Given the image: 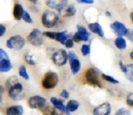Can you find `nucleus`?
Listing matches in <instances>:
<instances>
[{"label":"nucleus","instance_id":"nucleus-1","mask_svg":"<svg viewBox=\"0 0 133 115\" xmlns=\"http://www.w3.org/2000/svg\"><path fill=\"white\" fill-rule=\"evenodd\" d=\"M41 21H42V24L45 28H54L59 21V15L54 11L45 10L42 15Z\"/></svg>","mask_w":133,"mask_h":115},{"label":"nucleus","instance_id":"nucleus-2","mask_svg":"<svg viewBox=\"0 0 133 115\" xmlns=\"http://www.w3.org/2000/svg\"><path fill=\"white\" fill-rule=\"evenodd\" d=\"M59 77L54 71H48L44 74L42 79V87L45 90H52L58 85Z\"/></svg>","mask_w":133,"mask_h":115},{"label":"nucleus","instance_id":"nucleus-3","mask_svg":"<svg viewBox=\"0 0 133 115\" xmlns=\"http://www.w3.org/2000/svg\"><path fill=\"white\" fill-rule=\"evenodd\" d=\"M52 62L58 67H63L68 61V52L63 49H56L52 51L50 55Z\"/></svg>","mask_w":133,"mask_h":115},{"label":"nucleus","instance_id":"nucleus-4","mask_svg":"<svg viewBox=\"0 0 133 115\" xmlns=\"http://www.w3.org/2000/svg\"><path fill=\"white\" fill-rule=\"evenodd\" d=\"M85 79L90 85L96 87H102L101 81L99 79V72L95 67H88L85 71Z\"/></svg>","mask_w":133,"mask_h":115},{"label":"nucleus","instance_id":"nucleus-5","mask_svg":"<svg viewBox=\"0 0 133 115\" xmlns=\"http://www.w3.org/2000/svg\"><path fill=\"white\" fill-rule=\"evenodd\" d=\"M5 46L10 50H21L25 46V39L20 34L13 35L6 40Z\"/></svg>","mask_w":133,"mask_h":115},{"label":"nucleus","instance_id":"nucleus-6","mask_svg":"<svg viewBox=\"0 0 133 115\" xmlns=\"http://www.w3.org/2000/svg\"><path fill=\"white\" fill-rule=\"evenodd\" d=\"M27 42L32 46L40 47L43 44L44 36L43 32L38 28H34L31 31V32L27 36Z\"/></svg>","mask_w":133,"mask_h":115},{"label":"nucleus","instance_id":"nucleus-7","mask_svg":"<svg viewBox=\"0 0 133 115\" xmlns=\"http://www.w3.org/2000/svg\"><path fill=\"white\" fill-rule=\"evenodd\" d=\"M27 104L33 110H42L47 105L46 98L41 95H32L27 101Z\"/></svg>","mask_w":133,"mask_h":115},{"label":"nucleus","instance_id":"nucleus-8","mask_svg":"<svg viewBox=\"0 0 133 115\" xmlns=\"http://www.w3.org/2000/svg\"><path fill=\"white\" fill-rule=\"evenodd\" d=\"M23 85L20 82L8 89V96L14 101H19L23 98Z\"/></svg>","mask_w":133,"mask_h":115},{"label":"nucleus","instance_id":"nucleus-9","mask_svg":"<svg viewBox=\"0 0 133 115\" xmlns=\"http://www.w3.org/2000/svg\"><path fill=\"white\" fill-rule=\"evenodd\" d=\"M68 62H69V67L71 73L73 75H77L81 69V61L77 58V54L73 51H69L68 53Z\"/></svg>","mask_w":133,"mask_h":115},{"label":"nucleus","instance_id":"nucleus-10","mask_svg":"<svg viewBox=\"0 0 133 115\" xmlns=\"http://www.w3.org/2000/svg\"><path fill=\"white\" fill-rule=\"evenodd\" d=\"M111 28L113 31V32L118 37H128V35L130 32L128 27L124 23H122V22H119V21H114L112 23H111Z\"/></svg>","mask_w":133,"mask_h":115},{"label":"nucleus","instance_id":"nucleus-11","mask_svg":"<svg viewBox=\"0 0 133 115\" xmlns=\"http://www.w3.org/2000/svg\"><path fill=\"white\" fill-rule=\"evenodd\" d=\"M111 112V105L110 103H103L93 110V115H110Z\"/></svg>","mask_w":133,"mask_h":115},{"label":"nucleus","instance_id":"nucleus-12","mask_svg":"<svg viewBox=\"0 0 133 115\" xmlns=\"http://www.w3.org/2000/svg\"><path fill=\"white\" fill-rule=\"evenodd\" d=\"M50 104H52V106L55 107L57 110H58L60 112L62 113H65L66 115H69L70 113L68 112L66 108V105L64 104V101L62 99H59V98H57V97H51L50 98Z\"/></svg>","mask_w":133,"mask_h":115},{"label":"nucleus","instance_id":"nucleus-13","mask_svg":"<svg viewBox=\"0 0 133 115\" xmlns=\"http://www.w3.org/2000/svg\"><path fill=\"white\" fill-rule=\"evenodd\" d=\"M77 33L79 36L81 42H88L90 38H91V32L88 31V29H87L85 26L80 24H77Z\"/></svg>","mask_w":133,"mask_h":115},{"label":"nucleus","instance_id":"nucleus-14","mask_svg":"<svg viewBox=\"0 0 133 115\" xmlns=\"http://www.w3.org/2000/svg\"><path fill=\"white\" fill-rule=\"evenodd\" d=\"M88 31L90 32H93V33L98 35L101 38H104V32H103V29L102 27V25L99 23H91L87 26Z\"/></svg>","mask_w":133,"mask_h":115},{"label":"nucleus","instance_id":"nucleus-15","mask_svg":"<svg viewBox=\"0 0 133 115\" xmlns=\"http://www.w3.org/2000/svg\"><path fill=\"white\" fill-rule=\"evenodd\" d=\"M24 110L22 105H11L5 109V115H23Z\"/></svg>","mask_w":133,"mask_h":115},{"label":"nucleus","instance_id":"nucleus-16","mask_svg":"<svg viewBox=\"0 0 133 115\" xmlns=\"http://www.w3.org/2000/svg\"><path fill=\"white\" fill-rule=\"evenodd\" d=\"M24 8H23V5L19 3H15L14 5V7H13V16L15 20L17 21H20L22 20L23 18V13H24Z\"/></svg>","mask_w":133,"mask_h":115},{"label":"nucleus","instance_id":"nucleus-17","mask_svg":"<svg viewBox=\"0 0 133 115\" xmlns=\"http://www.w3.org/2000/svg\"><path fill=\"white\" fill-rule=\"evenodd\" d=\"M71 37H72L71 35L69 33H68V32H66V31H63V32H57L55 40L58 42H59V43L62 44V45H64L66 40H68L69 38H71Z\"/></svg>","mask_w":133,"mask_h":115},{"label":"nucleus","instance_id":"nucleus-18","mask_svg":"<svg viewBox=\"0 0 133 115\" xmlns=\"http://www.w3.org/2000/svg\"><path fill=\"white\" fill-rule=\"evenodd\" d=\"M12 69H13V64H12L10 58L0 61V73H7Z\"/></svg>","mask_w":133,"mask_h":115},{"label":"nucleus","instance_id":"nucleus-19","mask_svg":"<svg viewBox=\"0 0 133 115\" xmlns=\"http://www.w3.org/2000/svg\"><path fill=\"white\" fill-rule=\"evenodd\" d=\"M79 106H80L79 102L77 100H75V99H71V100H69L68 102V104H66V108L69 113L77 112V111L78 110V108H79Z\"/></svg>","mask_w":133,"mask_h":115},{"label":"nucleus","instance_id":"nucleus-20","mask_svg":"<svg viewBox=\"0 0 133 115\" xmlns=\"http://www.w3.org/2000/svg\"><path fill=\"white\" fill-rule=\"evenodd\" d=\"M42 112L43 115H62V112H60L58 110H57L55 107L50 106L47 104L43 109H42Z\"/></svg>","mask_w":133,"mask_h":115},{"label":"nucleus","instance_id":"nucleus-21","mask_svg":"<svg viewBox=\"0 0 133 115\" xmlns=\"http://www.w3.org/2000/svg\"><path fill=\"white\" fill-rule=\"evenodd\" d=\"M123 73L129 81L133 82V63L125 64V69Z\"/></svg>","mask_w":133,"mask_h":115},{"label":"nucleus","instance_id":"nucleus-22","mask_svg":"<svg viewBox=\"0 0 133 115\" xmlns=\"http://www.w3.org/2000/svg\"><path fill=\"white\" fill-rule=\"evenodd\" d=\"M114 46L116 47L118 50H123L127 48V40L123 37H117L114 40Z\"/></svg>","mask_w":133,"mask_h":115},{"label":"nucleus","instance_id":"nucleus-23","mask_svg":"<svg viewBox=\"0 0 133 115\" xmlns=\"http://www.w3.org/2000/svg\"><path fill=\"white\" fill-rule=\"evenodd\" d=\"M77 13V8L75 5H68L66 8L60 15L65 17H72Z\"/></svg>","mask_w":133,"mask_h":115},{"label":"nucleus","instance_id":"nucleus-24","mask_svg":"<svg viewBox=\"0 0 133 115\" xmlns=\"http://www.w3.org/2000/svg\"><path fill=\"white\" fill-rule=\"evenodd\" d=\"M18 75L20 77H22L23 79L24 80H29L30 79V76L28 74V71H27V69L24 65H21L19 67V69H18Z\"/></svg>","mask_w":133,"mask_h":115},{"label":"nucleus","instance_id":"nucleus-25","mask_svg":"<svg viewBox=\"0 0 133 115\" xmlns=\"http://www.w3.org/2000/svg\"><path fill=\"white\" fill-rule=\"evenodd\" d=\"M23 58H24L25 62H26L28 65H30V66H35V65H36V61L34 60L32 55L30 53V52H28V51L25 52L24 55H23Z\"/></svg>","mask_w":133,"mask_h":115},{"label":"nucleus","instance_id":"nucleus-26","mask_svg":"<svg viewBox=\"0 0 133 115\" xmlns=\"http://www.w3.org/2000/svg\"><path fill=\"white\" fill-rule=\"evenodd\" d=\"M17 83H18V78H17V77L12 76V77H9V78L6 80V82H5V88L8 90L11 86L15 85V84H17Z\"/></svg>","mask_w":133,"mask_h":115},{"label":"nucleus","instance_id":"nucleus-27","mask_svg":"<svg viewBox=\"0 0 133 115\" xmlns=\"http://www.w3.org/2000/svg\"><path fill=\"white\" fill-rule=\"evenodd\" d=\"M80 51H81L82 55L87 57L91 53V45L90 44H83L80 49Z\"/></svg>","mask_w":133,"mask_h":115},{"label":"nucleus","instance_id":"nucleus-28","mask_svg":"<svg viewBox=\"0 0 133 115\" xmlns=\"http://www.w3.org/2000/svg\"><path fill=\"white\" fill-rule=\"evenodd\" d=\"M101 77L103 80L108 82V83L113 84V85H117V84H119V80H117L116 78H114L113 77H111V76L105 75V74H102Z\"/></svg>","mask_w":133,"mask_h":115},{"label":"nucleus","instance_id":"nucleus-29","mask_svg":"<svg viewBox=\"0 0 133 115\" xmlns=\"http://www.w3.org/2000/svg\"><path fill=\"white\" fill-rule=\"evenodd\" d=\"M22 19L26 23H30V24H32V23H33L32 16H31V15L29 13V12H27V11H24V13H23V18Z\"/></svg>","mask_w":133,"mask_h":115},{"label":"nucleus","instance_id":"nucleus-30","mask_svg":"<svg viewBox=\"0 0 133 115\" xmlns=\"http://www.w3.org/2000/svg\"><path fill=\"white\" fill-rule=\"evenodd\" d=\"M114 115H131V112L127 108H120Z\"/></svg>","mask_w":133,"mask_h":115},{"label":"nucleus","instance_id":"nucleus-31","mask_svg":"<svg viewBox=\"0 0 133 115\" xmlns=\"http://www.w3.org/2000/svg\"><path fill=\"white\" fill-rule=\"evenodd\" d=\"M56 34L57 32H50V31H47V32H43V36L47 37L48 39H50V40H54L56 39Z\"/></svg>","mask_w":133,"mask_h":115},{"label":"nucleus","instance_id":"nucleus-32","mask_svg":"<svg viewBox=\"0 0 133 115\" xmlns=\"http://www.w3.org/2000/svg\"><path fill=\"white\" fill-rule=\"evenodd\" d=\"M4 59H9V55L4 49L0 48V61Z\"/></svg>","mask_w":133,"mask_h":115},{"label":"nucleus","instance_id":"nucleus-33","mask_svg":"<svg viewBox=\"0 0 133 115\" xmlns=\"http://www.w3.org/2000/svg\"><path fill=\"white\" fill-rule=\"evenodd\" d=\"M58 2V1H55V0H48V1L45 2V4H46L47 6L50 7V8H52V9H56Z\"/></svg>","mask_w":133,"mask_h":115},{"label":"nucleus","instance_id":"nucleus-34","mask_svg":"<svg viewBox=\"0 0 133 115\" xmlns=\"http://www.w3.org/2000/svg\"><path fill=\"white\" fill-rule=\"evenodd\" d=\"M126 104L128 106L133 107V93H130L126 97Z\"/></svg>","mask_w":133,"mask_h":115},{"label":"nucleus","instance_id":"nucleus-35","mask_svg":"<svg viewBox=\"0 0 133 115\" xmlns=\"http://www.w3.org/2000/svg\"><path fill=\"white\" fill-rule=\"evenodd\" d=\"M64 46H65L66 49H73L74 48V46H75V42H74V40H72V37L66 40V42H65V44H64Z\"/></svg>","mask_w":133,"mask_h":115},{"label":"nucleus","instance_id":"nucleus-36","mask_svg":"<svg viewBox=\"0 0 133 115\" xmlns=\"http://www.w3.org/2000/svg\"><path fill=\"white\" fill-rule=\"evenodd\" d=\"M60 97L63 99H68L69 98V92H68V90H66V89H64V90H62L61 92H60Z\"/></svg>","mask_w":133,"mask_h":115},{"label":"nucleus","instance_id":"nucleus-37","mask_svg":"<svg viewBox=\"0 0 133 115\" xmlns=\"http://www.w3.org/2000/svg\"><path fill=\"white\" fill-rule=\"evenodd\" d=\"M6 26H5V24H3V23H0V38L1 37H3L5 33L6 32Z\"/></svg>","mask_w":133,"mask_h":115},{"label":"nucleus","instance_id":"nucleus-38","mask_svg":"<svg viewBox=\"0 0 133 115\" xmlns=\"http://www.w3.org/2000/svg\"><path fill=\"white\" fill-rule=\"evenodd\" d=\"M78 4H85V5H92V4L95 3L94 0H77Z\"/></svg>","mask_w":133,"mask_h":115},{"label":"nucleus","instance_id":"nucleus-39","mask_svg":"<svg viewBox=\"0 0 133 115\" xmlns=\"http://www.w3.org/2000/svg\"><path fill=\"white\" fill-rule=\"evenodd\" d=\"M4 93H5V87H4L3 85H0V104H1L2 101H3Z\"/></svg>","mask_w":133,"mask_h":115},{"label":"nucleus","instance_id":"nucleus-40","mask_svg":"<svg viewBox=\"0 0 133 115\" xmlns=\"http://www.w3.org/2000/svg\"><path fill=\"white\" fill-rule=\"evenodd\" d=\"M119 67H120V69H121V70L123 72L124 71V69H125V64L123 63L122 61H119Z\"/></svg>","mask_w":133,"mask_h":115},{"label":"nucleus","instance_id":"nucleus-41","mask_svg":"<svg viewBox=\"0 0 133 115\" xmlns=\"http://www.w3.org/2000/svg\"><path fill=\"white\" fill-rule=\"evenodd\" d=\"M105 15H106L107 17H111V13L109 11H105Z\"/></svg>","mask_w":133,"mask_h":115},{"label":"nucleus","instance_id":"nucleus-42","mask_svg":"<svg viewBox=\"0 0 133 115\" xmlns=\"http://www.w3.org/2000/svg\"><path fill=\"white\" fill-rule=\"evenodd\" d=\"M130 59L133 61V50L130 51Z\"/></svg>","mask_w":133,"mask_h":115},{"label":"nucleus","instance_id":"nucleus-43","mask_svg":"<svg viewBox=\"0 0 133 115\" xmlns=\"http://www.w3.org/2000/svg\"><path fill=\"white\" fill-rule=\"evenodd\" d=\"M130 20H131V22L133 23V12H131V13H130Z\"/></svg>","mask_w":133,"mask_h":115},{"label":"nucleus","instance_id":"nucleus-44","mask_svg":"<svg viewBox=\"0 0 133 115\" xmlns=\"http://www.w3.org/2000/svg\"><path fill=\"white\" fill-rule=\"evenodd\" d=\"M131 34H132V37H133V31H132V32H131Z\"/></svg>","mask_w":133,"mask_h":115}]
</instances>
